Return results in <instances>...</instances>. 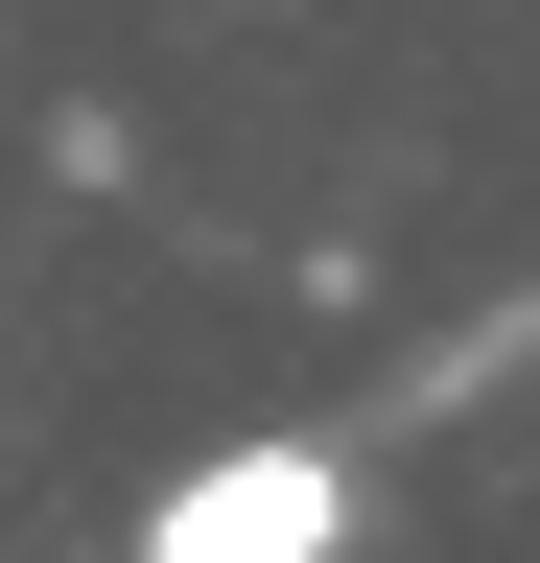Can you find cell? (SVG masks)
<instances>
[{
    "instance_id": "1",
    "label": "cell",
    "mask_w": 540,
    "mask_h": 563,
    "mask_svg": "<svg viewBox=\"0 0 540 563\" xmlns=\"http://www.w3.org/2000/svg\"><path fill=\"white\" fill-rule=\"evenodd\" d=\"M142 563H353V446H329V422H258V446L165 470Z\"/></svg>"
}]
</instances>
